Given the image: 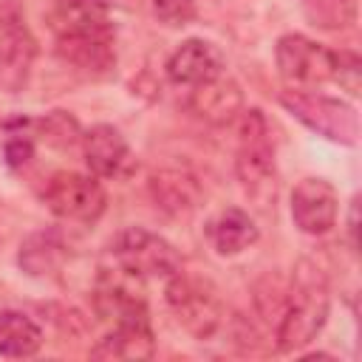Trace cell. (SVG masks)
<instances>
[{"label":"cell","mask_w":362,"mask_h":362,"mask_svg":"<svg viewBox=\"0 0 362 362\" xmlns=\"http://www.w3.org/2000/svg\"><path fill=\"white\" fill-rule=\"evenodd\" d=\"M334 82L339 88H345L351 96H359L362 88V59L356 51H337V68H334Z\"/></svg>","instance_id":"22"},{"label":"cell","mask_w":362,"mask_h":362,"mask_svg":"<svg viewBox=\"0 0 362 362\" xmlns=\"http://www.w3.org/2000/svg\"><path fill=\"white\" fill-rule=\"evenodd\" d=\"M42 204L62 221L74 223H96L105 215L107 195L99 178L76 170H57L42 184Z\"/></svg>","instance_id":"6"},{"label":"cell","mask_w":362,"mask_h":362,"mask_svg":"<svg viewBox=\"0 0 362 362\" xmlns=\"http://www.w3.org/2000/svg\"><path fill=\"white\" fill-rule=\"evenodd\" d=\"M359 0H303V11L311 25L325 31H345L356 23Z\"/></svg>","instance_id":"20"},{"label":"cell","mask_w":362,"mask_h":362,"mask_svg":"<svg viewBox=\"0 0 362 362\" xmlns=\"http://www.w3.org/2000/svg\"><path fill=\"white\" fill-rule=\"evenodd\" d=\"M153 14L164 25H187L195 17V0H153Z\"/></svg>","instance_id":"23"},{"label":"cell","mask_w":362,"mask_h":362,"mask_svg":"<svg viewBox=\"0 0 362 362\" xmlns=\"http://www.w3.org/2000/svg\"><path fill=\"white\" fill-rule=\"evenodd\" d=\"M356 212H359V198H354V201H351V218H348V235H351V246H354V249L359 246V238H356V232H359Z\"/></svg>","instance_id":"25"},{"label":"cell","mask_w":362,"mask_h":362,"mask_svg":"<svg viewBox=\"0 0 362 362\" xmlns=\"http://www.w3.org/2000/svg\"><path fill=\"white\" fill-rule=\"evenodd\" d=\"M277 99L297 122H303L317 136L345 147H354L359 141V116L348 102L314 88H286Z\"/></svg>","instance_id":"5"},{"label":"cell","mask_w":362,"mask_h":362,"mask_svg":"<svg viewBox=\"0 0 362 362\" xmlns=\"http://www.w3.org/2000/svg\"><path fill=\"white\" fill-rule=\"evenodd\" d=\"M57 54L88 76H105L116 65V34L107 0H54L48 11Z\"/></svg>","instance_id":"1"},{"label":"cell","mask_w":362,"mask_h":362,"mask_svg":"<svg viewBox=\"0 0 362 362\" xmlns=\"http://www.w3.org/2000/svg\"><path fill=\"white\" fill-rule=\"evenodd\" d=\"M187 105L195 116H201L209 124H229L238 119V113L243 107V93H240L235 79L218 76L206 85L192 88Z\"/></svg>","instance_id":"15"},{"label":"cell","mask_w":362,"mask_h":362,"mask_svg":"<svg viewBox=\"0 0 362 362\" xmlns=\"http://www.w3.org/2000/svg\"><path fill=\"white\" fill-rule=\"evenodd\" d=\"M42 348V328L17 308L0 311V356L25 359Z\"/></svg>","instance_id":"18"},{"label":"cell","mask_w":362,"mask_h":362,"mask_svg":"<svg viewBox=\"0 0 362 362\" xmlns=\"http://www.w3.org/2000/svg\"><path fill=\"white\" fill-rule=\"evenodd\" d=\"M235 173L240 181L243 195L257 209H272L277 201V158H274V139L269 119L263 110L249 107L240 113L238 122V153H235Z\"/></svg>","instance_id":"3"},{"label":"cell","mask_w":362,"mask_h":362,"mask_svg":"<svg viewBox=\"0 0 362 362\" xmlns=\"http://www.w3.org/2000/svg\"><path fill=\"white\" fill-rule=\"evenodd\" d=\"M223 54L206 42V40H184L167 59L164 71H167V79L173 85H181V88H198V85H206L218 76H223Z\"/></svg>","instance_id":"13"},{"label":"cell","mask_w":362,"mask_h":362,"mask_svg":"<svg viewBox=\"0 0 362 362\" xmlns=\"http://www.w3.org/2000/svg\"><path fill=\"white\" fill-rule=\"evenodd\" d=\"M164 300L178 325L195 339H212L226 322V308L218 297V288L204 277L187 274L184 269L167 277Z\"/></svg>","instance_id":"4"},{"label":"cell","mask_w":362,"mask_h":362,"mask_svg":"<svg viewBox=\"0 0 362 362\" xmlns=\"http://www.w3.org/2000/svg\"><path fill=\"white\" fill-rule=\"evenodd\" d=\"M339 215L337 189L325 178H303L291 192V221L305 235H325Z\"/></svg>","instance_id":"12"},{"label":"cell","mask_w":362,"mask_h":362,"mask_svg":"<svg viewBox=\"0 0 362 362\" xmlns=\"http://www.w3.org/2000/svg\"><path fill=\"white\" fill-rule=\"evenodd\" d=\"M156 354V339L150 322L113 325L93 348V359H150Z\"/></svg>","instance_id":"17"},{"label":"cell","mask_w":362,"mask_h":362,"mask_svg":"<svg viewBox=\"0 0 362 362\" xmlns=\"http://www.w3.org/2000/svg\"><path fill=\"white\" fill-rule=\"evenodd\" d=\"M34 158V139L28 133H8L6 141V164L11 170H23Z\"/></svg>","instance_id":"24"},{"label":"cell","mask_w":362,"mask_h":362,"mask_svg":"<svg viewBox=\"0 0 362 362\" xmlns=\"http://www.w3.org/2000/svg\"><path fill=\"white\" fill-rule=\"evenodd\" d=\"M37 40L17 14L0 17V90L17 93L31 76Z\"/></svg>","instance_id":"10"},{"label":"cell","mask_w":362,"mask_h":362,"mask_svg":"<svg viewBox=\"0 0 362 362\" xmlns=\"http://www.w3.org/2000/svg\"><path fill=\"white\" fill-rule=\"evenodd\" d=\"M93 308L110 325L150 322V311L144 300V277L130 274L127 269L107 260L99 269L93 286Z\"/></svg>","instance_id":"8"},{"label":"cell","mask_w":362,"mask_h":362,"mask_svg":"<svg viewBox=\"0 0 362 362\" xmlns=\"http://www.w3.org/2000/svg\"><path fill=\"white\" fill-rule=\"evenodd\" d=\"M206 240L209 246L223 255V257H232V255H240L243 249H249L260 232L255 226V221L249 218V212L238 209V206H229V209H221L215 218H209L206 223Z\"/></svg>","instance_id":"16"},{"label":"cell","mask_w":362,"mask_h":362,"mask_svg":"<svg viewBox=\"0 0 362 362\" xmlns=\"http://www.w3.org/2000/svg\"><path fill=\"white\" fill-rule=\"evenodd\" d=\"M328 308H331V291L325 272L308 257L297 260L291 277L286 280V303L280 322L274 328L277 351L291 354L314 342L328 320Z\"/></svg>","instance_id":"2"},{"label":"cell","mask_w":362,"mask_h":362,"mask_svg":"<svg viewBox=\"0 0 362 362\" xmlns=\"http://www.w3.org/2000/svg\"><path fill=\"white\" fill-rule=\"evenodd\" d=\"M150 198L170 218H189L198 209L201 187L184 170H158L150 175Z\"/></svg>","instance_id":"14"},{"label":"cell","mask_w":362,"mask_h":362,"mask_svg":"<svg viewBox=\"0 0 362 362\" xmlns=\"http://www.w3.org/2000/svg\"><path fill=\"white\" fill-rule=\"evenodd\" d=\"M274 62L288 88H317L334 82L337 51L303 34H283L274 45Z\"/></svg>","instance_id":"9"},{"label":"cell","mask_w":362,"mask_h":362,"mask_svg":"<svg viewBox=\"0 0 362 362\" xmlns=\"http://www.w3.org/2000/svg\"><path fill=\"white\" fill-rule=\"evenodd\" d=\"M255 311L260 314V320L274 331L283 314V303H286V280H280L274 272H269L266 277H260L255 283Z\"/></svg>","instance_id":"21"},{"label":"cell","mask_w":362,"mask_h":362,"mask_svg":"<svg viewBox=\"0 0 362 362\" xmlns=\"http://www.w3.org/2000/svg\"><path fill=\"white\" fill-rule=\"evenodd\" d=\"M82 156L88 170L96 178H127L136 170V158L130 153V144L113 124H93L82 133Z\"/></svg>","instance_id":"11"},{"label":"cell","mask_w":362,"mask_h":362,"mask_svg":"<svg viewBox=\"0 0 362 362\" xmlns=\"http://www.w3.org/2000/svg\"><path fill=\"white\" fill-rule=\"evenodd\" d=\"M68 257V249L62 243V238L57 232H34L25 238V243L20 246V266L23 272L42 277V274H54Z\"/></svg>","instance_id":"19"},{"label":"cell","mask_w":362,"mask_h":362,"mask_svg":"<svg viewBox=\"0 0 362 362\" xmlns=\"http://www.w3.org/2000/svg\"><path fill=\"white\" fill-rule=\"evenodd\" d=\"M107 260L127 269L130 274L139 277H173L181 269V255L167 243L161 235L144 229V226H127L122 229L110 246H107Z\"/></svg>","instance_id":"7"}]
</instances>
